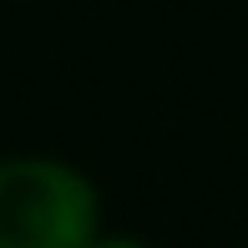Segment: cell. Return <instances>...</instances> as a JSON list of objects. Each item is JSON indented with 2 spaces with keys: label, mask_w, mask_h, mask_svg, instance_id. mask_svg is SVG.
Here are the masks:
<instances>
[{
  "label": "cell",
  "mask_w": 248,
  "mask_h": 248,
  "mask_svg": "<svg viewBox=\"0 0 248 248\" xmlns=\"http://www.w3.org/2000/svg\"><path fill=\"white\" fill-rule=\"evenodd\" d=\"M96 193L81 172L41 157L0 162V248H92Z\"/></svg>",
  "instance_id": "1"
},
{
  "label": "cell",
  "mask_w": 248,
  "mask_h": 248,
  "mask_svg": "<svg viewBox=\"0 0 248 248\" xmlns=\"http://www.w3.org/2000/svg\"><path fill=\"white\" fill-rule=\"evenodd\" d=\"M101 248H137V243H101Z\"/></svg>",
  "instance_id": "2"
}]
</instances>
